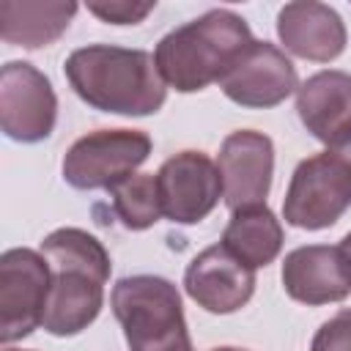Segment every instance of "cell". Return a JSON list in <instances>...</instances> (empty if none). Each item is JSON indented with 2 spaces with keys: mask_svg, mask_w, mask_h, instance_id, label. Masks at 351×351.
<instances>
[{
  "mask_svg": "<svg viewBox=\"0 0 351 351\" xmlns=\"http://www.w3.org/2000/svg\"><path fill=\"white\" fill-rule=\"evenodd\" d=\"M63 74L88 107L112 115H154L167 99V82L145 49L88 44L66 58Z\"/></svg>",
  "mask_w": 351,
  "mask_h": 351,
  "instance_id": "6da1fadb",
  "label": "cell"
},
{
  "mask_svg": "<svg viewBox=\"0 0 351 351\" xmlns=\"http://www.w3.org/2000/svg\"><path fill=\"white\" fill-rule=\"evenodd\" d=\"M41 255L52 269V288L44 329L55 337H74L88 329L104 307L110 280V252L82 228H58L41 241Z\"/></svg>",
  "mask_w": 351,
  "mask_h": 351,
  "instance_id": "7a4b0ae2",
  "label": "cell"
},
{
  "mask_svg": "<svg viewBox=\"0 0 351 351\" xmlns=\"http://www.w3.org/2000/svg\"><path fill=\"white\" fill-rule=\"evenodd\" d=\"M250 25L230 8H211L159 38L154 60L162 80L178 93H197L236 66L252 44Z\"/></svg>",
  "mask_w": 351,
  "mask_h": 351,
  "instance_id": "3957f363",
  "label": "cell"
},
{
  "mask_svg": "<svg viewBox=\"0 0 351 351\" xmlns=\"http://www.w3.org/2000/svg\"><path fill=\"white\" fill-rule=\"evenodd\" d=\"M129 351H192L178 288L156 274L121 277L110 293Z\"/></svg>",
  "mask_w": 351,
  "mask_h": 351,
  "instance_id": "277c9868",
  "label": "cell"
},
{
  "mask_svg": "<svg viewBox=\"0 0 351 351\" xmlns=\"http://www.w3.org/2000/svg\"><path fill=\"white\" fill-rule=\"evenodd\" d=\"M351 208V165L326 148L302 159L282 197V219L302 230L332 228Z\"/></svg>",
  "mask_w": 351,
  "mask_h": 351,
  "instance_id": "5b68a950",
  "label": "cell"
},
{
  "mask_svg": "<svg viewBox=\"0 0 351 351\" xmlns=\"http://www.w3.org/2000/svg\"><path fill=\"white\" fill-rule=\"evenodd\" d=\"M151 137L140 129H96L71 143L63 156V178L74 189H112L134 176L151 156Z\"/></svg>",
  "mask_w": 351,
  "mask_h": 351,
  "instance_id": "8992f818",
  "label": "cell"
},
{
  "mask_svg": "<svg viewBox=\"0 0 351 351\" xmlns=\"http://www.w3.org/2000/svg\"><path fill=\"white\" fill-rule=\"evenodd\" d=\"M52 269L41 250L14 247L0 255V340L11 346L44 324Z\"/></svg>",
  "mask_w": 351,
  "mask_h": 351,
  "instance_id": "52a82bcc",
  "label": "cell"
},
{
  "mask_svg": "<svg viewBox=\"0 0 351 351\" xmlns=\"http://www.w3.org/2000/svg\"><path fill=\"white\" fill-rule=\"evenodd\" d=\"M58 121V96L44 71L27 60L0 69V129L14 143H41Z\"/></svg>",
  "mask_w": 351,
  "mask_h": 351,
  "instance_id": "ba28073f",
  "label": "cell"
},
{
  "mask_svg": "<svg viewBox=\"0 0 351 351\" xmlns=\"http://www.w3.org/2000/svg\"><path fill=\"white\" fill-rule=\"evenodd\" d=\"M162 217L176 225L203 222L225 197L222 173L203 151H181L156 170Z\"/></svg>",
  "mask_w": 351,
  "mask_h": 351,
  "instance_id": "9c48e42d",
  "label": "cell"
},
{
  "mask_svg": "<svg viewBox=\"0 0 351 351\" xmlns=\"http://www.w3.org/2000/svg\"><path fill=\"white\" fill-rule=\"evenodd\" d=\"M219 88L239 107L269 110L299 90V77L296 66L280 47L252 41L236 66L222 77Z\"/></svg>",
  "mask_w": 351,
  "mask_h": 351,
  "instance_id": "30bf717a",
  "label": "cell"
},
{
  "mask_svg": "<svg viewBox=\"0 0 351 351\" xmlns=\"http://www.w3.org/2000/svg\"><path fill=\"white\" fill-rule=\"evenodd\" d=\"M186 296L214 315L241 310L255 293V269L239 261L225 244H211L197 252L184 271Z\"/></svg>",
  "mask_w": 351,
  "mask_h": 351,
  "instance_id": "8fae6325",
  "label": "cell"
},
{
  "mask_svg": "<svg viewBox=\"0 0 351 351\" xmlns=\"http://www.w3.org/2000/svg\"><path fill=\"white\" fill-rule=\"evenodd\" d=\"M217 167L225 186L222 200L230 211L266 203L274 176V143L269 134L255 129L230 132L219 145Z\"/></svg>",
  "mask_w": 351,
  "mask_h": 351,
  "instance_id": "7c38bea8",
  "label": "cell"
},
{
  "mask_svg": "<svg viewBox=\"0 0 351 351\" xmlns=\"http://www.w3.org/2000/svg\"><path fill=\"white\" fill-rule=\"evenodd\" d=\"M280 277L285 293L307 307L343 302L351 293V261L340 244H307L291 250Z\"/></svg>",
  "mask_w": 351,
  "mask_h": 351,
  "instance_id": "4fadbf2b",
  "label": "cell"
},
{
  "mask_svg": "<svg viewBox=\"0 0 351 351\" xmlns=\"http://www.w3.org/2000/svg\"><path fill=\"white\" fill-rule=\"evenodd\" d=\"M296 112L304 129L326 148L351 143V74L326 69L296 90Z\"/></svg>",
  "mask_w": 351,
  "mask_h": 351,
  "instance_id": "5bb4252c",
  "label": "cell"
},
{
  "mask_svg": "<svg viewBox=\"0 0 351 351\" xmlns=\"http://www.w3.org/2000/svg\"><path fill=\"white\" fill-rule=\"evenodd\" d=\"M277 36L291 55L313 63L340 58L348 41L343 16L332 5L315 0L285 3L277 14Z\"/></svg>",
  "mask_w": 351,
  "mask_h": 351,
  "instance_id": "9a60e30c",
  "label": "cell"
},
{
  "mask_svg": "<svg viewBox=\"0 0 351 351\" xmlns=\"http://www.w3.org/2000/svg\"><path fill=\"white\" fill-rule=\"evenodd\" d=\"M71 0H3L0 3V36L5 44L38 49L55 44L77 14Z\"/></svg>",
  "mask_w": 351,
  "mask_h": 351,
  "instance_id": "2e32d148",
  "label": "cell"
},
{
  "mask_svg": "<svg viewBox=\"0 0 351 351\" xmlns=\"http://www.w3.org/2000/svg\"><path fill=\"white\" fill-rule=\"evenodd\" d=\"M282 225L266 203L230 211L219 244H225L239 261L252 269L269 266L282 250Z\"/></svg>",
  "mask_w": 351,
  "mask_h": 351,
  "instance_id": "e0dca14e",
  "label": "cell"
},
{
  "mask_svg": "<svg viewBox=\"0 0 351 351\" xmlns=\"http://www.w3.org/2000/svg\"><path fill=\"white\" fill-rule=\"evenodd\" d=\"M110 197H112L115 217L129 230H145V228L156 225L162 217V203H159V189H156L154 173L129 176L126 181H121L110 189Z\"/></svg>",
  "mask_w": 351,
  "mask_h": 351,
  "instance_id": "ac0fdd59",
  "label": "cell"
},
{
  "mask_svg": "<svg viewBox=\"0 0 351 351\" xmlns=\"http://www.w3.org/2000/svg\"><path fill=\"white\" fill-rule=\"evenodd\" d=\"M156 8V0H90L88 11L99 16L107 25H140L151 11Z\"/></svg>",
  "mask_w": 351,
  "mask_h": 351,
  "instance_id": "d6986e66",
  "label": "cell"
},
{
  "mask_svg": "<svg viewBox=\"0 0 351 351\" xmlns=\"http://www.w3.org/2000/svg\"><path fill=\"white\" fill-rule=\"evenodd\" d=\"M310 351H351V307H343L315 329Z\"/></svg>",
  "mask_w": 351,
  "mask_h": 351,
  "instance_id": "ffe728a7",
  "label": "cell"
},
{
  "mask_svg": "<svg viewBox=\"0 0 351 351\" xmlns=\"http://www.w3.org/2000/svg\"><path fill=\"white\" fill-rule=\"evenodd\" d=\"M340 247H343V252H346V255H348V261H351V233H346V236H343Z\"/></svg>",
  "mask_w": 351,
  "mask_h": 351,
  "instance_id": "44dd1931",
  "label": "cell"
},
{
  "mask_svg": "<svg viewBox=\"0 0 351 351\" xmlns=\"http://www.w3.org/2000/svg\"><path fill=\"white\" fill-rule=\"evenodd\" d=\"M335 151H340V154H343V159L351 165V143H346V145H340V148H335Z\"/></svg>",
  "mask_w": 351,
  "mask_h": 351,
  "instance_id": "7402d4cb",
  "label": "cell"
},
{
  "mask_svg": "<svg viewBox=\"0 0 351 351\" xmlns=\"http://www.w3.org/2000/svg\"><path fill=\"white\" fill-rule=\"evenodd\" d=\"M208 351H247V348H233V346H219V348H208Z\"/></svg>",
  "mask_w": 351,
  "mask_h": 351,
  "instance_id": "603a6c76",
  "label": "cell"
},
{
  "mask_svg": "<svg viewBox=\"0 0 351 351\" xmlns=\"http://www.w3.org/2000/svg\"><path fill=\"white\" fill-rule=\"evenodd\" d=\"M3 351H19V348H8V346H5V348H3Z\"/></svg>",
  "mask_w": 351,
  "mask_h": 351,
  "instance_id": "cb8c5ba5",
  "label": "cell"
}]
</instances>
